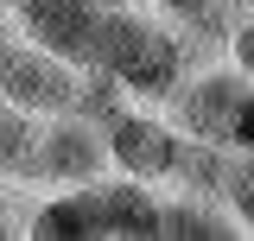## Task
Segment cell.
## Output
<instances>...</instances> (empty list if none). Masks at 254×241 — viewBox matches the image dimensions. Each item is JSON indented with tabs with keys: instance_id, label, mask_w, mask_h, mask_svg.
I'll return each mask as SVG.
<instances>
[{
	"instance_id": "15",
	"label": "cell",
	"mask_w": 254,
	"mask_h": 241,
	"mask_svg": "<svg viewBox=\"0 0 254 241\" xmlns=\"http://www.w3.org/2000/svg\"><path fill=\"white\" fill-rule=\"evenodd\" d=\"M0 235H13V203H6V190H0Z\"/></svg>"
},
{
	"instance_id": "10",
	"label": "cell",
	"mask_w": 254,
	"mask_h": 241,
	"mask_svg": "<svg viewBox=\"0 0 254 241\" xmlns=\"http://www.w3.org/2000/svg\"><path fill=\"white\" fill-rule=\"evenodd\" d=\"M32 146H38V115L0 102V178H32Z\"/></svg>"
},
{
	"instance_id": "4",
	"label": "cell",
	"mask_w": 254,
	"mask_h": 241,
	"mask_svg": "<svg viewBox=\"0 0 254 241\" xmlns=\"http://www.w3.org/2000/svg\"><path fill=\"white\" fill-rule=\"evenodd\" d=\"M102 140H108V165H115V172H127V178H146V184L172 178L178 146H185V133L159 115V108H146V102H127V108H115V115L102 120Z\"/></svg>"
},
{
	"instance_id": "11",
	"label": "cell",
	"mask_w": 254,
	"mask_h": 241,
	"mask_svg": "<svg viewBox=\"0 0 254 241\" xmlns=\"http://www.w3.org/2000/svg\"><path fill=\"white\" fill-rule=\"evenodd\" d=\"M222 203L235 210L242 229H254V152L248 146H229V165H222Z\"/></svg>"
},
{
	"instance_id": "16",
	"label": "cell",
	"mask_w": 254,
	"mask_h": 241,
	"mask_svg": "<svg viewBox=\"0 0 254 241\" xmlns=\"http://www.w3.org/2000/svg\"><path fill=\"white\" fill-rule=\"evenodd\" d=\"M146 6H159V13H178V6H190V0H146Z\"/></svg>"
},
{
	"instance_id": "2",
	"label": "cell",
	"mask_w": 254,
	"mask_h": 241,
	"mask_svg": "<svg viewBox=\"0 0 254 241\" xmlns=\"http://www.w3.org/2000/svg\"><path fill=\"white\" fill-rule=\"evenodd\" d=\"M248 89H254V76H242L235 63H203V70H185V83L165 95V120H172L185 140L229 146V133H235V115H242Z\"/></svg>"
},
{
	"instance_id": "3",
	"label": "cell",
	"mask_w": 254,
	"mask_h": 241,
	"mask_svg": "<svg viewBox=\"0 0 254 241\" xmlns=\"http://www.w3.org/2000/svg\"><path fill=\"white\" fill-rule=\"evenodd\" d=\"M76 83H83V63L58 58V51L32 45V38H13L0 51V102H13V108H26L38 120L64 115L76 102Z\"/></svg>"
},
{
	"instance_id": "7",
	"label": "cell",
	"mask_w": 254,
	"mask_h": 241,
	"mask_svg": "<svg viewBox=\"0 0 254 241\" xmlns=\"http://www.w3.org/2000/svg\"><path fill=\"white\" fill-rule=\"evenodd\" d=\"M95 203H102V235L121 241H153L159 235V190L146 178H95Z\"/></svg>"
},
{
	"instance_id": "5",
	"label": "cell",
	"mask_w": 254,
	"mask_h": 241,
	"mask_svg": "<svg viewBox=\"0 0 254 241\" xmlns=\"http://www.w3.org/2000/svg\"><path fill=\"white\" fill-rule=\"evenodd\" d=\"M108 172V140L102 127L83 115H45L38 120V146H32V178L51 184V190H70V184H95Z\"/></svg>"
},
{
	"instance_id": "6",
	"label": "cell",
	"mask_w": 254,
	"mask_h": 241,
	"mask_svg": "<svg viewBox=\"0 0 254 241\" xmlns=\"http://www.w3.org/2000/svg\"><path fill=\"white\" fill-rule=\"evenodd\" d=\"M13 19H19V38H32V45H45V51H58L70 63H83L102 13L89 0H13Z\"/></svg>"
},
{
	"instance_id": "12",
	"label": "cell",
	"mask_w": 254,
	"mask_h": 241,
	"mask_svg": "<svg viewBox=\"0 0 254 241\" xmlns=\"http://www.w3.org/2000/svg\"><path fill=\"white\" fill-rule=\"evenodd\" d=\"M222 58L235 63L242 76H254V6L242 13V19H235V32H229V51H222Z\"/></svg>"
},
{
	"instance_id": "8",
	"label": "cell",
	"mask_w": 254,
	"mask_h": 241,
	"mask_svg": "<svg viewBox=\"0 0 254 241\" xmlns=\"http://www.w3.org/2000/svg\"><path fill=\"white\" fill-rule=\"evenodd\" d=\"M26 235H38V241H102V203H95V184L51 190V197L26 216Z\"/></svg>"
},
{
	"instance_id": "17",
	"label": "cell",
	"mask_w": 254,
	"mask_h": 241,
	"mask_svg": "<svg viewBox=\"0 0 254 241\" xmlns=\"http://www.w3.org/2000/svg\"><path fill=\"white\" fill-rule=\"evenodd\" d=\"M89 6L95 13H115V6H127V0H89Z\"/></svg>"
},
{
	"instance_id": "13",
	"label": "cell",
	"mask_w": 254,
	"mask_h": 241,
	"mask_svg": "<svg viewBox=\"0 0 254 241\" xmlns=\"http://www.w3.org/2000/svg\"><path fill=\"white\" fill-rule=\"evenodd\" d=\"M229 146H248V152H254V89H248V102H242V115H235V133H229Z\"/></svg>"
},
{
	"instance_id": "9",
	"label": "cell",
	"mask_w": 254,
	"mask_h": 241,
	"mask_svg": "<svg viewBox=\"0 0 254 241\" xmlns=\"http://www.w3.org/2000/svg\"><path fill=\"white\" fill-rule=\"evenodd\" d=\"M229 235H242V222L222 197L185 190V197L159 203V241H229Z\"/></svg>"
},
{
	"instance_id": "18",
	"label": "cell",
	"mask_w": 254,
	"mask_h": 241,
	"mask_svg": "<svg viewBox=\"0 0 254 241\" xmlns=\"http://www.w3.org/2000/svg\"><path fill=\"white\" fill-rule=\"evenodd\" d=\"M0 6H13V0H0Z\"/></svg>"
},
{
	"instance_id": "14",
	"label": "cell",
	"mask_w": 254,
	"mask_h": 241,
	"mask_svg": "<svg viewBox=\"0 0 254 241\" xmlns=\"http://www.w3.org/2000/svg\"><path fill=\"white\" fill-rule=\"evenodd\" d=\"M13 38H19V19H13V6H0V51H6Z\"/></svg>"
},
{
	"instance_id": "1",
	"label": "cell",
	"mask_w": 254,
	"mask_h": 241,
	"mask_svg": "<svg viewBox=\"0 0 254 241\" xmlns=\"http://www.w3.org/2000/svg\"><path fill=\"white\" fill-rule=\"evenodd\" d=\"M83 70L115 76L127 102L165 108V95L185 83L190 58H185V38H178L172 19L140 13V0H127V6H115V13H102V19H95V38H89Z\"/></svg>"
}]
</instances>
